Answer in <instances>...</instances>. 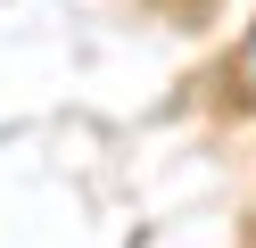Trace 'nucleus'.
I'll list each match as a JSON object with an SVG mask.
<instances>
[{"label":"nucleus","instance_id":"nucleus-1","mask_svg":"<svg viewBox=\"0 0 256 248\" xmlns=\"http://www.w3.org/2000/svg\"><path fill=\"white\" fill-rule=\"evenodd\" d=\"M232 75H240V83H248V91H256V33H248V42H240V58H232Z\"/></svg>","mask_w":256,"mask_h":248}]
</instances>
